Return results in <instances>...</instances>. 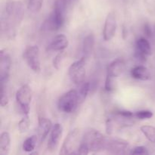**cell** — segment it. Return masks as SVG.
<instances>
[{
    "label": "cell",
    "instance_id": "11",
    "mask_svg": "<svg viewBox=\"0 0 155 155\" xmlns=\"http://www.w3.org/2000/svg\"><path fill=\"white\" fill-rule=\"evenodd\" d=\"M127 148H128V142L126 141L117 139H107L104 149L111 154H124Z\"/></svg>",
    "mask_w": 155,
    "mask_h": 155
},
{
    "label": "cell",
    "instance_id": "29",
    "mask_svg": "<svg viewBox=\"0 0 155 155\" xmlns=\"http://www.w3.org/2000/svg\"><path fill=\"white\" fill-rule=\"evenodd\" d=\"M114 85V84L113 77L107 75V77H106V80H105V85H104V88H105L106 91H107V92H110V91L113 90Z\"/></svg>",
    "mask_w": 155,
    "mask_h": 155
},
{
    "label": "cell",
    "instance_id": "18",
    "mask_svg": "<svg viewBox=\"0 0 155 155\" xmlns=\"http://www.w3.org/2000/svg\"><path fill=\"white\" fill-rule=\"evenodd\" d=\"M11 148V136L8 132H3L0 136V155H8Z\"/></svg>",
    "mask_w": 155,
    "mask_h": 155
},
{
    "label": "cell",
    "instance_id": "23",
    "mask_svg": "<svg viewBox=\"0 0 155 155\" xmlns=\"http://www.w3.org/2000/svg\"><path fill=\"white\" fill-rule=\"evenodd\" d=\"M30 125V120L28 114H25V116L20 120L19 124H18V130L21 133H26L27 131H28Z\"/></svg>",
    "mask_w": 155,
    "mask_h": 155
},
{
    "label": "cell",
    "instance_id": "7",
    "mask_svg": "<svg viewBox=\"0 0 155 155\" xmlns=\"http://www.w3.org/2000/svg\"><path fill=\"white\" fill-rule=\"evenodd\" d=\"M24 60L29 68L35 73H39L41 71V64L39 59V48L36 45L28 46L24 50L23 54Z\"/></svg>",
    "mask_w": 155,
    "mask_h": 155
},
{
    "label": "cell",
    "instance_id": "28",
    "mask_svg": "<svg viewBox=\"0 0 155 155\" xmlns=\"http://www.w3.org/2000/svg\"><path fill=\"white\" fill-rule=\"evenodd\" d=\"M130 154L133 155H146L148 154V151L147 150V148L144 146H138L136 147L135 148H133V150L130 152Z\"/></svg>",
    "mask_w": 155,
    "mask_h": 155
},
{
    "label": "cell",
    "instance_id": "22",
    "mask_svg": "<svg viewBox=\"0 0 155 155\" xmlns=\"http://www.w3.org/2000/svg\"><path fill=\"white\" fill-rule=\"evenodd\" d=\"M89 89H90V86H89V83H83L82 84L80 91L78 92L79 103L80 104H82L85 101L89 92Z\"/></svg>",
    "mask_w": 155,
    "mask_h": 155
},
{
    "label": "cell",
    "instance_id": "19",
    "mask_svg": "<svg viewBox=\"0 0 155 155\" xmlns=\"http://www.w3.org/2000/svg\"><path fill=\"white\" fill-rule=\"evenodd\" d=\"M136 51L147 56H149L152 54L151 44L145 38H139L138 39L136 44Z\"/></svg>",
    "mask_w": 155,
    "mask_h": 155
},
{
    "label": "cell",
    "instance_id": "21",
    "mask_svg": "<svg viewBox=\"0 0 155 155\" xmlns=\"http://www.w3.org/2000/svg\"><path fill=\"white\" fill-rule=\"evenodd\" d=\"M141 131L144 136L146 137L149 142L155 143V127L152 126L145 125L140 128Z\"/></svg>",
    "mask_w": 155,
    "mask_h": 155
},
{
    "label": "cell",
    "instance_id": "30",
    "mask_svg": "<svg viewBox=\"0 0 155 155\" xmlns=\"http://www.w3.org/2000/svg\"><path fill=\"white\" fill-rule=\"evenodd\" d=\"M113 130V122L111 119H108L106 122V131L107 134H111Z\"/></svg>",
    "mask_w": 155,
    "mask_h": 155
},
{
    "label": "cell",
    "instance_id": "25",
    "mask_svg": "<svg viewBox=\"0 0 155 155\" xmlns=\"http://www.w3.org/2000/svg\"><path fill=\"white\" fill-rule=\"evenodd\" d=\"M135 117L137 118L139 120H148L151 119L153 117V113L150 110H139V111L136 112L134 114Z\"/></svg>",
    "mask_w": 155,
    "mask_h": 155
},
{
    "label": "cell",
    "instance_id": "20",
    "mask_svg": "<svg viewBox=\"0 0 155 155\" xmlns=\"http://www.w3.org/2000/svg\"><path fill=\"white\" fill-rule=\"evenodd\" d=\"M38 136H32L30 137L27 138L26 140H24L23 143L22 148L23 150L26 152H31L35 149L36 146V144L38 142Z\"/></svg>",
    "mask_w": 155,
    "mask_h": 155
},
{
    "label": "cell",
    "instance_id": "10",
    "mask_svg": "<svg viewBox=\"0 0 155 155\" xmlns=\"http://www.w3.org/2000/svg\"><path fill=\"white\" fill-rule=\"evenodd\" d=\"M117 19L114 13L110 12L107 15L103 29V38L105 41H110L115 36L117 30Z\"/></svg>",
    "mask_w": 155,
    "mask_h": 155
},
{
    "label": "cell",
    "instance_id": "14",
    "mask_svg": "<svg viewBox=\"0 0 155 155\" xmlns=\"http://www.w3.org/2000/svg\"><path fill=\"white\" fill-rule=\"evenodd\" d=\"M51 129H52V124L49 119L46 117H39L37 130L38 137L40 143L44 142L49 132H51Z\"/></svg>",
    "mask_w": 155,
    "mask_h": 155
},
{
    "label": "cell",
    "instance_id": "9",
    "mask_svg": "<svg viewBox=\"0 0 155 155\" xmlns=\"http://www.w3.org/2000/svg\"><path fill=\"white\" fill-rule=\"evenodd\" d=\"M12 59L3 50L0 51V84L6 85L10 75Z\"/></svg>",
    "mask_w": 155,
    "mask_h": 155
},
{
    "label": "cell",
    "instance_id": "6",
    "mask_svg": "<svg viewBox=\"0 0 155 155\" xmlns=\"http://www.w3.org/2000/svg\"><path fill=\"white\" fill-rule=\"evenodd\" d=\"M87 58L83 57L79 61L71 64L68 70V74L71 81L77 85L83 83L86 78V63Z\"/></svg>",
    "mask_w": 155,
    "mask_h": 155
},
{
    "label": "cell",
    "instance_id": "15",
    "mask_svg": "<svg viewBox=\"0 0 155 155\" xmlns=\"http://www.w3.org/2000/svg\"><path fill=\"white\" fill-rule=\"evenodd\" d=\"M69 45V41L67 36L64 34H59L56 36L52 39L49 45L47 47V50L48 51H64L66 48H68Z\"/></svg>",
    "mask_w": 155,
    "mask_h": 155
},
{
    "label": "cell",
    "instance_id": "32",
    "mask_svg": "<svg viewBox=\"0 0 155 155\" xmlns=\"http://www.w3.org/2000/svg\"><path fill=\"white\" fill-rule=\"evenodd\" d=\"M154 36H155V24H154Z\"/></svg>",
    "mask_w": 155,
    "mask_h": 155
},
{
    "label": "cell",
    "instance_id": "27",
    "mask_svg": "<svg viewBox=\"0 0 155 155\" xmlns=\"http://www.w3.org/2000/svg\"><path fill=\"white\" fill-rule=\"evenodd\" d=\"M64 55V51H61L54 58V61H53V66H54V68H56L57 70L59 69L62 60H63Z\"/></svg>",
    "mask_w": 155,
    "mask_h": 155
},
{
    "label": "cell",
    "instance_id": "12",
    "mask_svg": "<svg viewBox=\"0 0 155 155\" xmlns=\"http://www.w3.org/2000/svg\"><path fill=\"white\" fill-rule=\"evenodd\" d=\"M63 134V127L61 124H56L52 127L48 142V149L50 151H54L57 149Z\"/></svg>",
    "mask_w": 155,
    "mask_h": 155
},
{
    "label": "cell",
    "instance_id": "31",
    "mask_svg": "<svg viewBox=\"0 0 155 155\" xmlns=\"http://www.w3.org/2000/svg\"><path fill=\"white\" fill-rule=\"evenodd\" d=\"M144 30H145V33L148 36L151 37L152 36V31H151V28L150 27L149 24H146L144 27Z\"/></svg>",
    "mask_w": 155,
    "mask_h": 155
},
{
    "label": "cell",
    "instance_id": "4",
    "mask_svg": "<svg viewBox=\"0 0 155 155\" xmlns=\"http://www.w3.org/2000/svg\"><path fill=\"white\" fill-rule=\"evenodd\" d=\"M81 131L80 129H74L71 130L65 138L59 154L61 155L77 154V150L81 143Z\"/></svg>",
    "mask_w": 155,
    "mask_h": 155
},
{
    "label": "cell",
    "instance_id": "2",
    "mask_svg": "<svg viewBox=\"0 0 155 155\" xmlns=\"http://www.w3.org/2000/svg\"><path fill=\"white\" fill-rule=\"evenodd\" d=\"M107 139L98 130L89 129L82 137L77 154H88L89 151H98L105 148Z\"/></svg>",
    "mask_w": 155,
    "mask_h": 155
},
{
    "label": "cell",
    "instance_id": "13",
    "mask_svg": "<svg viewBox=\"0 0 155 155\" xmlns=\"http://www.w3.org/2000/svg\"><path fill=\"white\" fill-rule=\"evenodd\" d=\"M126 69V64L122 58H117L113 61L108 65L107 69V75L116 78L122 75Z\"/></svg>",
    "mask_w": 155,
    "mask_h": 155
},
{
    "label": "cell",
    "instance_id": "3",
    "mask_svg": "<svg viewBox=\"0 0 155 155\" xmlns=\"http://www.w3.org/2000/svg\"><path fill=\"white\" fill-rule=\"evenodd\" d=\"M70 0H55L54 9L43 24L44 29L50 31L58 30L64 23L65 12Z\"/></svg>",
    "mask_w": 155,
    "mask_h": 155
},
{
    "label": "cell",
    "instance_id": "24",
    "mask_svg": "<svg viewBox=\"0 0 155 155\" xmlns=\"http://www.w3.org/2000/svg\"><path fill=\"white\" fill-rule=\"evenodd\" d=\"M43 0H29L28 9L33 12H38L40 11L42 6Z\"/></svg>",
    "mask_w": 155,
    "mask_h": 155
},
{
    "label": "cell",
    "instance_id": "5",
    "mask_svg": "<svg viewBox=\"0 0 155 155\" xmlns=\"http://www.w3.org/2000/svg\"><path fill=\"white\" fill-rule=\"evenodd\" d=\"M78 104H80L78 92L76 90H70L59 98L58 107L60 111L71 114L75 111Z\"/></svg>",
    "mask_w": 155,
    "mask_h": 155
},
{
    "label": "cell",
    "instance_id": "8",
    "mask_svg": "<svg viewBox=\"0 0 155 155\" xmlns=\"http://www.w3.org/2000/svg\"><path fill=\"white\" fill-rule=\"evenodd\" d=\"M32 96H33L32 89L28 85L22 86L17 92L16 101L24 114H28L30 112V105L31 103Z\"/></svg>",
    "mask_w": 155,
    "mask_h": 155
},
{
    "label": "cell",
    "instance_id": "26",
    "mask_svg": "<svg viewBox=\"0 0 155 155\" xmlns=\"http://www.w3.org/2000/svg\"><path fill=\"white\" fill-rule=\"evenodd\" d=\"M1 103L2 107H5L8 104V98L6 92V85H1Z\"/></svg>",
    "mask_w": 155,
    "mask_h": 155
},
{
    "label": "cell",
    "instance_id": "16",
    "mask_svg": "<svg viewBox=\"0 0 155 155\" xmlns=\"http://www.w3.org/2000/svg\"><path fill=\"white\" fill-rule=\"evenodd\" d=\"M131 76L136 80H142V81H148L151 79L149 70L143 65H139L133 68L131 71Z\"/></svg>",
    "mask_w": 155,
    "mask_h": 155
},
{
    "label": "cell",
    "instance_id": "1",
    "mask_svg": "<svg viewBox=\"0 0 155 155\" xmlns=\"http://www.w3.org/2000/svg\"><path fill=\"white\" fill-rule=\"evenodd\" d=\"M24 15L22 2L11 1L6 3L1 17V31L8 39H13L18 27L21 24Z\"/></svg>",
    "mask_w": 155,
    "mask_h": 155
},
{
    "label": "cell",
    "instance_id": "17",
    "mask_svg": "<svg viewBox=\"0 0 155 155\" xmlns=\"http://www.w3.org/2000/svg\"><path fill=\"white\" fill-rule=\"evenodd\" d=\"M94 45H95V36L92 33H90L85 37L83 44V57L89 58V56L93 51Z\"/></svg>",
    "mask_w": 155,
    "mask_h": 155
}]
</instances>
